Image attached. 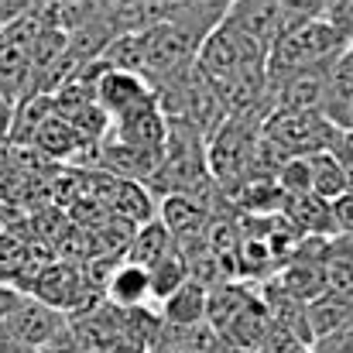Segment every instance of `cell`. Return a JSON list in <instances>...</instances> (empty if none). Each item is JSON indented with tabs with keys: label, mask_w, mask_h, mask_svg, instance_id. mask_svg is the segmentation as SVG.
Returning a JSON list of instances; mask_svg holds the SVG:
<instances>
[{
	"label": "cell",
	"mask_w": 353,
	"mask_h": 353,
	"mask_svg": "<svg viewBox=\"0 0 353 353\" xmlns=\"http://www.w3.org/2000/svg\"><path fill=\"white\" fill-rule=\"evenodd\" d=\"M343 48H350V45H343L340 34L323 17H316V21L281 34L271 45L264 69H268V79L285 76V72H299V69H326Z\"/></svg>",
	"instance_id": "cell-1"
},
{
	"label": "cell",
	"mask_w": 353,
	"mask_h": 353,
	"mask_svg": "<svg viewBox=\"0 0 353 353\" xmlns=\"http://www.w3.org/2000/svg\"><path fill=\"white\" fill-rule=\"evenodd\" d=\"M340 127L323 117V110L312 114H268L264 120V141L288 161V158H309L333 148Z\"/></svg>",
	"instance_id": "cell-2"
},
{
	"label": "cell",
	"mask_w": 353,
	"mask_h": 353,
	"mask_svg": "<svg viewBox=\"0 0 353 353\" xmlns=\"http://www.w3.org/2000/svg\"><path fill=\"white\" fill-rule=\"evenodd\" d=\"M223 21L247 34L257 48L271 52V45L281 38V0H236L227 3Z\"/></svg>",
	"instance_id": "cell-3"
},
{
	"label": "cell",
	"mask_w": 353,
	"mask_h": 353,
	"mask_svg": "<svg viewBox=\"0 0 353 353\" xmlns=\"http://www.w3.org/2000/svg\"><path fill=\"white\" fill-rule=\"evenodd\" d=\"M161 227L172 234L175 243H196L206 236L210 227V206L203 203V196H185V192H172L161 203Z\"/></svg>",
	"instance_id": "cell-4"
},
{
	"label": "cell",
	"mask_w": 353,
	"mask_h": 353,
	"mask_svg": "<svg viewBox=\"0 0 353 353\" xmlns=\"http://www.w3.org/2000/svg\"><path fill=\"white\" fill-rule=\"evenodd\" d=\"M107 302L120 312H134L144 309L151 302V285H148V271L141 264L123 261L117 271L107 278Z\"/></svg>",
	"instance_id": "cell-5"
},
{
	"label": "cell",
	"mask_w": 353,
	"mask_h": 353,
	"mask_svg": "<svg viewBox=\"0 0 353 353\" xmlns=\"http://www.w3.org/2000/svg\"><path fill=\"white\" fill-rule=\"evenodd\" d=\"M161 305H165V309H161L165 323L175 326V330H182V333H189V330H199V326H203L206 309H210V295H206L203 285H196V281L189 278V281H185L172 299H165Z\"/></svg>",
	"instance_id": "cell-6"
},
{
	"label": "cell",
	"mask_w": 353,
	"mask_h": 353,
	"mask_svg": "<svg viewBox=\"0 0 353 353\" xmlns=\"http://www.w3.org/2000/svg\"><path fill=\"white\" fill-rule=\"evenodd\" d=\"M309 172H312V196L323 203H336L347 196V172L340 168V161L323 151V154H309Z\"/></svg>",
	"instance_id": "cell-7"
},
{
	"label": "cell",
	"mask_w": 353,
	"mask_h": 353,
	"mask_svg": "<svg viewBox=\"0 0 353 353\" xmlns=\"http://www.w3.org/2000/svg\"><path fill=\"white\" fill-rule=\"evenodd\" d=\"M130 264H141V268H151L154 261H161L168 250H175V240L172 234L161 227V220H148L137 227V234L130 236Z\"/></svg>",
	"instance_id": "cell-8"
},
{
	"label": "cell",
	"mask_w": 353,
	"mask_h": 353,
	"mask_svg": "<svg viewBox=\"0 0 353 353\" xmlns=\"http://www.w3.org/2000/svg\"><path fill=\"white\" fill-rule=\"evenodd\" d=\"M144 271H148V285H151V299H154V302L172 299V295L189 281V268H185V261H182L179 250H168L161 261H154V264L144 268Z\"/></svg>",
	"instance_id": "cell-9"
},
{
	"label": "cell",
	"mask_w": 353,
	"mask_h": 353,
	"mask_svg": "<svg viewBox=\"0 0 353 353\" xmlns=\"http://www.w3.org/2000/svg\"><path fill=\"white\" fill-rule=\"evenodd\" d=\"M323 21L340 34L343 45H353V0H326Z\"/></svg>",
	"instance_id": "cell-10"
},
{
	"label": "cell",
	"mask_w": 353,
	"mask_h": 353,
	"mask_svg": "<svg viewBox=\"0 0 353 353\" xmlns=\"http://www.w3.org/2000/svg\"><path fill=\"white\" fill-rule=\"evenodd\" d=\"M316 353H353V316L330 336L316 340Z\"/></svg>",
	"instance_id": "cell-11"
},
{
	"label": "cell",
	"mask_w": 353,
	"mask_h": 353,
	"mask_svg": "<svg viewBox=\"0 0 353 353\" xmlns=\"http://www.w3.org/2000/svg\"><path fill=\"white\" fill-rule=\"evenodd\" d=\"M28 7H31V3H21V0H10V3L0 0V34H3V31H7L24 10H28Z\"/></svg>",
	"instance_id": "cell-12"
},
{
	"label": "cell",
	"mask_w": 353,
	"mask_h": 353,
	"mask_svg": "<svg viewBox=\"0 0 353 353\" xmlns=\"http://www.w3.org/2000/svg\"><path fill=\"white\" fill-rule=\"evenodd\" d=\"M14 110H17V103L0 90V141H3V137H7V130L14 127Z\"/></svg>",
	"instance_id": "cell-13"
},
{
	"label": "cell",
	"mask_w": 353,
	"mask_h": 353,
	"mask_svg": "<svg viewBox=\"0 0 353 353\" xmlns=\"http://www.w3.org/2000/svg\"><path fill=\"white\" fill-rule=\"evenodd\" d=\"M38 353H83V350H79V347H76V343L69 340V333H62V336H59L55 343H48L45 350H38Z\"/></svg>",
	"instance_id": "cell-14"
}]
</instances>
